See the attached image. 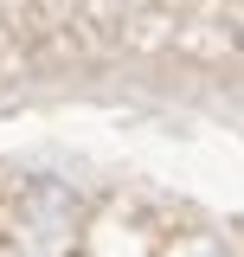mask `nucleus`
Masks as SVG:
<instances>
[]
</instances>
